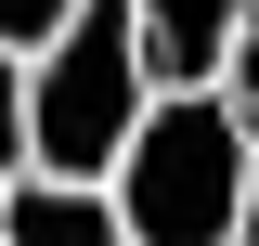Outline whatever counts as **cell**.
Segmentation results:
<instances>
[{
    "instance_id": "obj_1",
    "label": "cell",
    "mask_w": 259,
    "mask_h": 246,
    "mask_svg": "<svg viewBox=\"0 0 259 246\" xmlns=\"http://www.w3.org/2000/svg\"><path fill=\"white\" fill-rule=\"evenodd\" d=\"M246 117L221 104V78H194V91H156L143 104V130L117 143V169H104V194H117L130 246H233V220H246Z\"/></svg>"
},
{
    "instance_id": "obj_2",
    "label": "cell",
    "mask_w": 259,
    "mask_h": 246,
    "mask_svg": "<svg viewBox=\"0 0 259 246\" xmlns=\"http://www.w3.org/2000/svg\"><path fill=\"white\" fill-rule=\"evenodd\" d=\"M13 65H26V169H65V182H104L117 143L143 130V104H156L130 0H65V26Z\"/></svg>"
},
{
    "instance_id": "obj_3",
    "label": "cell",
    "mask_w": 259,
    "mask_h": 246,
    "mask_svg": "<svg viewBox=\"0 0 259 246\" xmlns=\"http://www.w3.org/2000/svg\"><path fill=\"white\" fill-rule=\"evenodd\" d=\"M246 13H259V0H130L156 91H194V78H221V65H233V39H246Z\"/></svg>"
},
{
    "instance_id": "obj_4",
    "label": "cell",
    "mask_w": 259,
    "mask_h": 246,
    "mask_svg": "<svg viewBox=\"0 0 259 246\" xmlns=\"http://www.w3.org/2000/svg\"><path fill=\"white\" fill-rule=\"evenodd\" d=\"M0 246H130V220H117V194H104V182L13 169V194H0Z\"/></svg>"
},
{
    "instance_id": "obj_5",
    "label": "cell",
    "mask_w": 259,
    "mask_h": 246,
    "mask_svg": "<svg viewBox=\"0 0 259 246\" xmlns=\"http://www.w3.org/2000/svg\"><path fill=\"white\" fill-rule=\"evenodd\" d=\"M13 169H26V65L0 52V194H13Z\"/></svg>"
},
{
    "instance_id": "obj_6",
    "label": "cell",
    "mask_w": 259,
    "mask_h": 246,
    "mask_svg": "<svg viewBox=\"0 0 259 246\" xmlns=\"http://www.w3.org/2000/svg\"><path fill=\"white\" fill-rule=\"evenodd\" d=\"M221 104L246 117V143H259V13H246V39H233V65H221Z\"/></svg>"
},
{
    "instance_id": "obj_7",
    "label": "cell",
    "mask_w": 259,
    "mask_h": 246,
    "mask_svg": "<svg viewBox=\"0 0 259 246\" xmlns=\"http://www.w3.org/2000/svg\"><path fill=\"white\" fill-rule=\"evenodd\" d=\"M52 26H65V0H0V52H39Z\"/></svg>"
},
{
    "instance_id": "obj_8",
    "label": "cell",
    "mask_w": 259,
    "mask_h": 246,
    "mask_svg": "<svg viewBox=\"0 0 259 246\" xmlns=\"http://www.w3.org/2000/svg\"><path fill=\"white\" fill-rule=\"evenodd\" d=\"M233 246H259V169H246V220H233Z\"/></svg>"
}]
</instances>
